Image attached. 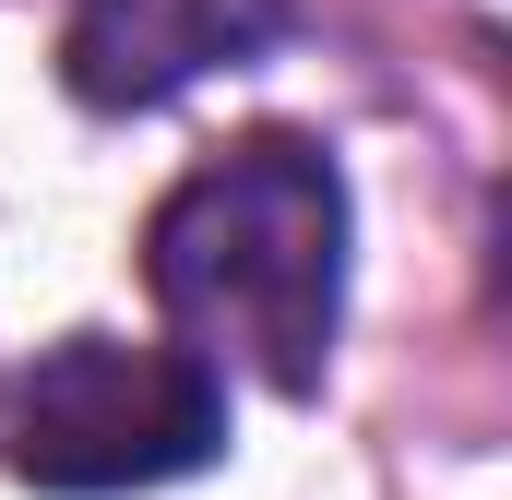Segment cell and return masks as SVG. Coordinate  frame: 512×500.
Segmentation results:
<instances>
[{"instance_id": "1", "label": "cell", "mask_w": 512, "mask_h": 500, "mask_svg": "<svg viewBox=\"0 0 512 500\" xmlns=\"http://www.w3.org/2000/svg\"><path fill=\"white\" fill-rule=\"evenodd\" d=\"M143 286L191 358L251 370L262 393H322L346 322V167L298 131L203 155L143 227Z\"/></svg>"}, {"instance_id": "2", "label": "cell", "mask_w": 512, "mask_h": 500, "mask_svg": "<svg viewBox=\"0 0 512 500\" xmlns=\"http://www.w3.org/2000/svg\"><path fill=\"white\" fill-rule=\"evenodd\" d=\"M12 477L48 500H120L203 477L227 453V370L191 346H131V334H60L12 393Z\"/></svg>"}, {"instance_id": "3", "label": "cell", "mask_w": 512, "mask_h": 500, "mask_svg": "<svg viewBox=\"0 0 512 500\" xmlns=\"http://www.w3.org/2000/svg\"><path fill=\"white\" fill-rule=\"evenodd\" d=\"M286 36V0H72L60 24V84L96 108V120H131V108H167L191 96L203 72H239Z\"/></svg>"}]
</instances>
